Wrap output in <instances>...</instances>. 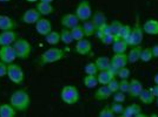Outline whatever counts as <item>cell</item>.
Segmentation results:
<instances>
[{"label":"cell","mask_w":158,"mask_h":117,"mask_svg":"<svg viewBox=\"0 0 158 117\" xmlns=\"http://www.w3.org/2000/svg\"><path fill=\"white\" fill-rule=\"evenodd\" d=\"M10 103L18 112H26L32 104V100L25 89H18L10 96Z\"/></svg>","instance_id":"1"},{"label":"cell","mask_w":158,"mask_h":117,"mask_svg":"<svg viewBox=\"0 0 158 117\" xmlns=\"http://www.w3.org/2000/svg\"><path fill=\"white\" fill-rule=\"evenodd\" d=\"M65 58V52L58 48V47H51L46 49L45 52L40 55L39 58V65L40 66H46L51 65V63H56L60 60Z\"/></svg>","instance_id":"2"},{"label":"cell","mask_w":158,"mask_h":117,"mask_svg":"<svg viewBox=\"0 0 158 117\" xmlns=\"http://www.w3.org/2000/svg\"><path fill=\"white\" fill-rule=\"evenodd\" d=\"M60 98L63 103L67 105H74L80 101V94L76 85H65L60 91Z\"/></svg>","instance_id":"3"},{"label":"cell","mask_w":158,"mask_h":117,"mask_svg":"<svg viewBox=\"0 0 158 117\" xmlns=\"http://www.w3.org/2000/svg\"><path fill=\"white\" fill-rule=\"evenodd\" d=\"M144 31H143V27L140 25V20H139V17L137 15L136 17V22L135 25L132 26L131 29V34L129 36V39L126 40L129 47H135V46H139L142 45L143 40H144Z\"/></svg>","instance_id":"4"},{"label":"cell","mask_w":158,"mask_h":117,"mask_svg":"<svg viewBox=\"0 0 158 117\" xmlns=\"http://www.w3.org/2000/svg\"><path fill=\"white\" fill-rule=\"evenodd\" d=\"M13 48L17 54V58L20 60H27L31 56L32 53V46L30 43V41L24 38H18L14 41Z\"/></svg>","instance_id":"5"},{"label":"cell","mask_w":158,"mask_h":117,"mask_svg":"<svg viewBox=\"0 0 158 117\" xmlns=\"http://www.w3.org/2000/svg\"><path fill=\"white\" fill-rule=\"evenodd\" d=\"M7 77L14 85H23L25 81V73L23 68L17 63H8L7 65Z\"/></svg>","instance_id":"6"},{"label":"cell","mask_w":158,"mask_h":117,"mask_svg":"<svg viewBox=\"0 0 158 117\" xmlns=\"http://www.w3.org/2000/svg\"><path fill=\"white\" fill-rule=\"evenodd\" d=\"M76 15L78 17L80 22H84L86 20H90L92 17V6L90 4L89 0H80L77 6H76V11H74Z\"/></svg>","instance_id":"7"},{"label":"cell","mask_w":158,"mask_h":117,"mask_svg":"<svg viewBox=\"0 0 158 117\" xmlns=\"http://www.w3.org/2000/svg\"><path fill=\"white\" fill-rule=\"evenodd\" d=\"M74 52L80 56H89V55L91 56L92 55V42L86 38L76 41Z\"/></svg>","instance_id":"8"},{"label":"cell","mask_w":158,"mask_h":117,"mask_svg":"<svg viewBox=\"0 0 158 117\" xmlns=\"http://www.w3.org/2000/svg\"><path fill=\"white\" fill-rule=\"evenodd\" d=\"M17 58V54L13 48V45L1 46L0 47V60L5 63H13Z\"/></svg>","instance_id":"9"},{"label":"cell","mask_w":158,"mask_h":117,"mask_svg":"<svg viewBox=\"0 0 158 117\" xmlns=\"http://www.w3.org/2000/svg\"><path fill=\"white\" fill-rule=\"evenodd\" d=\"M111 66L116 69L123 68L129 65V58H127V53H113L112 58H110Z\"/></svg>","instance_id":"10"},{"label":"cell","mask_w":158,"mask_h":117,"mask_svg":"<svg viewBox=\"0 0 158 117\" xmlns=\"http://www.w3.org/2000/svg\"><path fill=\"white\" fill-rule=\"evenodd\" d=\"M41 18V14L38 12L37 8H28L21 15V21L27 25H35V22Z\"/></svg>","instance_id":"11"},{"label":"cell","mask_w":158,"mask_h":117,"mask_svg":"<svg viewBox=\"0 0 158 117\" xmlns=\"http://www.w3.org/2000/svg\"><path fill=\"white\" fill-rule=\"evenodd\" d=\"M18 33L15 29H8V31H1L0 32V47L1 46L13 45L14 41L18 39Z\"/></svg>","instance_id":"12"},{"label":"cell","mask_w":158,"mask_h":117,"mask_svg":"<svg viewBox=\"0 0 158 117\" xmlns=\"http://www.w3.org/2000/svg\"><path fill=\"white\" fill-rule=\"evenodd\" d=\"M35 31L41 36H46L48 33L52 31V22L46 18H40L35 22Z\"/></svg>","instance_id":"13"},{"label":"cell","mask_w":158,"mask_h":117,"mask_svg":"<svg viewBox=\"0 0 158 117\" xmlns=\"http://www.w3.org/2000/svg\"><path fill=\"white\" fill-rule=\"evenodd\" d=\"M79 22L80 21L76 13H66L60 18V25L63 26V28H67V29H71L72 27L77 26Z\"/></svg>","instance_id":"14"},{"label":"cell","mask_w":158,"mask_h":117,"mask_svg":"<svg viewBox=\"0 0 158 117\" xmlns=\"http://www.w3.org/2000/svg\"><path fill=\"white\" fill-rule=\"evenodd\" d=\"M18 24L8 15L0 14V31H8V29H17Z\"/></svg>","instance_id":"15"},{"label":"cell","mask_w":158,"mask_h":117,"mask_svg":"<svg viewBox=\"0 0 158 117\" xmlns=\"http://www.w3.org/2000/svg\"><path fill=\"white\" fill-rule=\"evenodd\" d=\"M143 31L148 35H158V20L156 19H148L142 25Z\"/></svg>","instance_id":"16"},{"label":"cell","mask_w":158,"mask_h":117,"mask_svg":"<svg viewBox=\"0 0 158 117\" xmlns=\"http://www.w3.org/2000/svg\"><path fill=\"white\" fill-rule=\"evenodd\" d=\"M112 96L111 90L107 88V85H100L93 92V98L96 101H106Z\"/></svg>","instance_id":"17"},{"label":"cell","mask_w":158,"mask_h":117,"mask_svg":"<svg viewBox=\"0 0 158 117\" xmlns=\"http://www.w3.org/2000/svg\"><path fill=\"white\" fill-rule=\"evenodd\" d=\"M143 90V85L142 82L139 81L138 78H132L130 81V89H129V92L127 95L132 98H138L140 91Z\"/></svg>","instance_id":"18"},{"label":"cell","mask_w":158,"mask_h":117,"mask_svg":"<svg viewBox=\"0 0 158 117\" xmlns=\"http://www.w3.org/2000/svg\"><path fill=\"white\" fill-rule=\"evenodd\" d=\"M138 100L142 102V104H144V105H151V104L155 103L156 97L153 96V94L151 92L150 89H144V88H143V90L140 91V94H139Z\"/></svg>","instance_id":"19"},{"label":"cell","mask_w":158,"mask_h":117,"mask_svg":"<svg viewBox=\"0 0 158 117\" xmlns=\"http://www.w3.org/2000/svg\"><path fill=\"white\" fill-rule=\"evenodd\" d=\"M35 8L38 9V12L41 14V17H46L50 14L54 13V7L51 2H44V1H38Z\"/></svg>","instance_id":"20"},{"label":"cell","mask_w":158,"mask_h":117,"mask_svg":"<svg viewBox=\"0 0 158 117\" xmlns=\"http://www.w3.org/2000/svg\"><path fill=\"white\" fill-rule=\"evenodd\" d=\"M129 48H130V47H129V45H127L126 40L120 39V38H118V36H116L114 42L112 43V52L113 53H126Z\"/></svg>","instance_id":"21"},{"label":"cell","mask_w":158,"mask_h":117,"mask_svg":"<svg viewBox=\"0 0 158 117\" xmlns=\"http://www.w3.org/2000/svg\"><path fill=\"white\" fill-rule=\"evenodd\" d=\"M142 49L143 47L139 46H135L131 47V49L127 53V58H129V63H136L137 61L140 60V54H142Z\"/></svg>","instance_id":"22"},{"label":"cell","mask_w":158,"mask_h":117,"mask_svg":"<svg viewBox=\"0 0 158 117\" xmlns=\"http://www.w3.org/2000/svg\"><path fill=\"white\" fill-rule=\"evenodd\" d=\"M18 111L11 105V103H4L0 105V117H15Z\"/></svg>","instance_id":"23"},{"label":"cell","mask_w":158,"mask_h":117,"mask_svg":"<svg viewBox=\"0 0 158 117\" xmlns=\"http://www.w3.org/2000/svg\"><path fill=\"white\" fill-rule=\"evenodd\" d=\"M91 21L93 22V25L96 26V29L98 28V27L103 26L104 24H106L107 21H106V15L104 12H102V11H97V12H94L92 14V17H91Z\"/></svg>","instance_id":"24"},{"label":"cell","mask_w":158,"mask_h":117,"mask_svg":"<svg viewBox=\"0 0 158 117\" xmlns=\"http://www.w3.org/2000/svg\"><path fill=\"white\" fill-rule=\"evenodd\" d=\"M97 76H98V83L100 85H106L111 81L112 78L116 77L109 69H106V70H100Z\"/></svg>","instance_id":"25"},{"label":"cell","mask_w":158,"mask_h":117,"mask_svg":"<svg viewBox=\"0 0 158 117\" xmlns=\"http://www.w3.org/2000/svg\"><path fill=\"white\" fill-rule=\"evenodd\" d=\"M83 83H84V87L87 89H93L99 85L98 76L97 75H85L83 78Z\"/></svg>","instance_id":"26"},{"label":"cell","mask_w":158,"mask_h":117,"mask_svg":"<svg viewBox=\"0 0 158 117\" xmlns=\"http://www.w3.org/2000/svg\"><path fill=\"white\" fill-rule=\"evenodd\" d=\"M94 63L97 65V68L100 72V70L109 69V67L111 66V61H110V58H107V56H98L94 60Z\"/></svg>","instance_id":"27"},{"label":"cell","mask_w":158,"mask_h":117,"mask_svg":"<svg viewBox=\"0 0 158 117\" xmlns=\"http://www.w3.org/2000/svg\"><path fill=\"white\" fill-rule=\"evenodd\" d=\"M70 32H71V35H72V38L74 41H79V40L86 38L85 33H84V29H83V26H81L80 24H78L77 26L72 27V28L70 29Z\"/></svg>","instance_id":"28"},{"label":"cell","mask_w":158,"mask_h":117,"mask_svg":"<svg viewBox=\"0 0 158 117\" xmlns=\"http://www.w3.org/2000/svg\"><path fill=\"white\" fill-rule=\"evenodd\" d=\"M45 38V41H46L48 45L51 46H57L60 42V33L56 32V31H51V32L47 34Z\"/></svg>","instance_id":"29"},{"label":"cell","mask_w":158,"mask_h":117,"mask_svg":"<svg viewBox=\"0 0 158 117\" xmlns=\"http://www.w3.org/2000/svg\"><path fill=\"white\" fill-rule=\"evenodd\" d=\"M83 29H84V33H85L86 38H90V36H93L94 35V32H96V26L93 25V22L90 20H86L83 22Z\"/></svg>","instance_id":"30"},{"label":"cell","mask_w":158,"mask_h":117,"mask_svg":"<svg viewBox=\"0 0 158 117\" xmlns=\"http://www.w3.org/2000/svg\"><path fill=\"white\" fill-rule=\"evenodd\" d=\"M60 41L64 45H71L73 41H74L72 35H71L70 29H67V28H63L61 29V32H60Z\"/></svg>","instance_id":"31"},{"label":"cell","mask_w":158,"mask_h":117,"mask_svg":"<svg viewBox=\"0 0 158 117\" xmlns=\"http://www.w3.org/2000/svg\"><path fill=\"white\" fill-rule=\"evenodd\" d=\"M153 56H152V52H151V47H145L142 49V54H140V60L139 61H142V62H150Z\"/></svg>","instance_id":"32"},{"label":"cell","mask_w":158,"mask_h":117,"mask_svg":"<svg viewBox=\"0 0 158 117\" xmlns=\"http://www.w3.org/2000/svg\"><path fill=\"white\" fill-rule=\"evenodd\" d=\"M123 22L119 21V20H113L112 22H110V27H111V34L114 35V36H119V33H120V29L123 27Z\"/></svg>","instance_id":"33"},{"label":"cell","mask_w":158,"mask_h":117,"mask_svg":"<svg viewBox=\"0 0 158 117\" xmlns=\"http://www.w3.org/2000/svg\"><path fill=\"white\" fill-rule=\"evenodd\" d=\"M84 72H85L86 75H98L99 70L94 62H89V63H86Z\"/></svg>","instance_id":"34"},{"label":"cell","mask_w":158,"mask_h":117,"mask_svg":"<svg viewBox=\"0 0 158 117\" xmlns=\"http://www.w3.org/2000/svg\"><path fill=\"white\" fill-rule=\"evenodd\" d=\"M131 29H132V26L130 25H123L122 27V29H120V33H119V36L120 39H124V40H127L129 39V36H130V34H131Z\"/></svg>","instance_id":"35"},{"label":"cell","mask_w":158,"mask_h":117,"mask_svg":"<svg viewBox=\"0 0 158 117\" xmlns=\"http://www.w3.org/2000/svg\"><path fill=\"white\" fill-rule=\"evenodd\" d=\"M110 108H111V110L114 112L116 116H120L123 110H124L123 103H119V102H112V103L110 104Z\"/></svg>","instance_id":"36"},{"label":"cell","mask_w":158,"mask_h":117,"mask_svg":"<svg viewBox=\"0 0 158 117\" xmlns=\"http://www.w3.org/2000/svg\"><path fill=\"white\" fill-rule=\"evenodd\" d=\"M117 76H118L120 80H129V77L131 76V70H130L127 67L119 68L118 72H117Z\"/></svg>","instance_id":"37"},{"label":"cell","mask_w":158,"mask_h":117,"mask_svg":"<svg viewBox=\"0 0 158 117\" xmlns=\"http://www.w3.org/2000/svg\"><path fill=\"white\" fill-rule=\"evenodd\" d=\"M99 117H114V112L111 110V108H110V105H105L104 108H102V110L99 111L98 114Z\"/></svg>","instance_id":"38"},{"label":"cell","mask_w":158,"mask_h":117,"mask_svg":"<svg viewBox=\"0 0 158 117\" xmlns=\"http://www.w3.org/2000/svg\"><path fill=\"white\" fill-rule=\"evenodd\" d=\"M106 85H107V88L111 90L112 94H114V92L119 91V81L116 77L112 78L111 81H110V82H109Z\"/></svg>","instance_id":"39"},{"label":"cell","mask_w":158,"mask_h":117,"mask_svg":"<svg viewBox=\"0 0 158 117\" xmlns=\"http://www.w3.org/2000/svg\"><path fill=\"white\" fill-rule=\"evenodd\" d=\"M114 40H116V36H114V35H112V34H106V35H104V36L102 38L100 42L105 46H112V43L114 42Z\"/></svg>","instance_id":"40"},{"label":"cell","mask_w":158,"mask_h":117,"mask_svg":"<svg viewBox=\"0 0 158 117\" xmlns=\"http://www.w3.org/2000/svg\"><path fill=\"white\" fill-rule=\"evenodd\" d=\"M130 89V81L129 80H120L119 81V91L127 94Z\"/></svg>","instance_id":"41"},{"label":"cell","mask_w":158,"mask_h":117,"mask_svg":"<svg viewBox=\"0 0 158 117\" xmlns=\"http://www.w3.org/2000/svg\"><path fill=\"white\" fill-rule=\"evenodd\" d=\"M113 97V102H119V103H124L126 100V95L122 91H117L114 94H112Z\"/></svg>","instance_id":"42"},{"label":"cell","mask_w":158,"mask_h":117,"mask_svg":"<svg viewBox=\"0 0 158 117\" xmlns=\"http://www.w3.org/2000/svg\"><path fill=\"white\" fill-rule=\"evenodd\" d=\"M120 116L122 117H133L135 116V112H133V110H132L131 104L124 107V110H123V112H122V115H120Z\"/></svg>","instance_id":"43"},{"label":"cell","mask_w":158,"mask_h":117,"mask_svg":"<svg viewBox=\"0 0 158 117\" xmlns=\"http://www.w3.org/2000/svg\"><path fill=\"white\" fill-rule=\"evenodd\" d=\"M7 76V63L0 60V77Z\"/></svg>","instance_id":"44"},{"label":"cell","mask_w":158,"mask_h":117,"mask_svg":"<svg viewBox=\"0 0 158 117\" xmlns=\"http://www.w3.org/2000/svg\"><path fill=\"white\" fill-rule=\"evenodd\" d=\"M151 52L153 58H158V43H155V45L151 46Z\"/></svg>","instance_id":"45"},{"label":"cell","mask_w":158,"mask_h":117,"mask_svg":"<svg viewBox=\"0 0 158 117\" xmlns=\"http://www.w3.org/2000/svg\"><path fill=\"white\" fill-rule=\"evenodd\" d=\"M131 107H132V110H133V112H135V116H136V114H138V112H140V111H142V107H140L139 104L132 103ZM135 116H133V117H135Z\"/></svg>","instance_id":"46"},{"label":"cell","mask_w":158,"mask_h":117,"mask_svg":"<svg viewBox=\"0 0 158 117\" xmlns=\"http://www.w3.org/2000/svg\"><path fill=\"white\" fill-rule=\"evenodd\" d=\"M150 90H151V92L153 94L155 97H158V85H152L151 88H150Z\"/></svg>","instance_id":"47"},{"label":"cell","mask_w":158,"mask_h":117,"mask_svg":"<svg viewBox=\"0 0 158 117\" xmlns=\"http://www.w3.org/2000/svg\"><path fill=\"white\" fill-rule=\"evenodd\" d=\"M135 117H148V115L144 114L143 111H140V112H138V114H136V116Z\"/></svg>","instance_id":"48"},{"label":"cell","mask_w":158,"mask_h":117,"mask_svg":"<svg viewBox=\"0 0 158 117\" xmlns=\"http://www.w3.org/2000/svg\"><path fill=\"white\" fill-rule=\"evenodd\" d=\"M153 82H155V85H158V73L153 76Z\"/></svg>","instance_id":"49"},{"label":"cell","mask_w":158,"mask_h":117,"mask_svg":"<svg viewBox=\"0 0 158 117\" xmlns=\"http://www.w3.org/2000/svg\"><path fill=\"white\" fill-rule=\"evenodd\" d=\"M26 2H30V4H33V2H38L39 0H25Z\"/></svg>","instance_id":"50"},{"label":"cell","mask_w":158,"mask_h":117,"mask_svg":"<svg viewBox=\"0 0 158 117\" xmlns=\"http://www.w3.org/2000/svg\"><path fill=\"white\" fill-rule=\"evenodd\" d=\"M39 1H44V2H51V4H52L54 0H39Z\"/></svg>","instance_id":"51"},{"label":"cell","mask_w":158,"mask_h":117,"mask_svg":"<svg viewBox=\"0 0 158 117\" xmlns=\"http://www.w3.org/2000/svg\"><path fill=\"white\" fill-rule=\"evenodd\" d=\"M10 1H12V0H0V2H10Z\"/></svg>","instance_id":"52"},{"label":"cell","mask_w":158,"mask_h":117,"mask_svg":"<svg viewBox=\"0 0 158 117\" xmlns=\"http://www.w3.org/2000/svg\"><path fill=\"white\" fill-rule=\"evenodd\" d=\"M155 103H156V105L158 107V97H156V100H155Z\"/></svg>","instance_id":"53"}]
</instances>
